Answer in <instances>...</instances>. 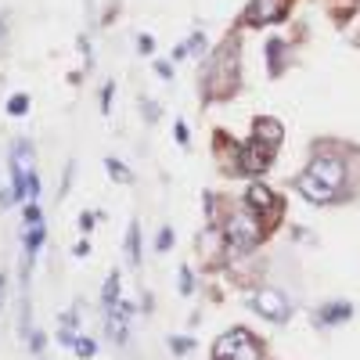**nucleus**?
Listing matches in <instances>:
<instances>
[{"label":"nucleus","mask_w":360,"mask_h":360,"mask_svg":"<svg viewBox=\"0 0 360 360\" xmlns=\"http://www.w3.org/2000/svg\"><path fill=\"white\" fill-rule=\"evenodd\" d=\"M173 350H177V353H187V350H191V343H187V338H173Z\"/></svg>","instance_id":"4be33fe9"},{"label":"nucleus","mask_w":360,"mask_h":360,"mask_svg":"<svg viewBox=\"0 0 360 360\" xmlns=\"http://www.w3.org/2000/svg\"><path fill=\"white\" fill-rule=\"evenodd\" d=\"M169 242H173V235H169V230H162L159 242H155V245H159V252H166V249H169Z\"/></svg>","instance_id":"412c9836"},{"label":"nucleus","mask_w":360,"mask_h":360,"mask_svg":"<svg viewBox=\"0 0 360 360\" xmlns=\"http://www.w3.org/2000/svg\"><path fill=\"white\" fill-rule=\"evenodd\" d=\"M180 292H191V270H180Z\"/></svg>","instance_id":"aec40b11"},{"label":"nucleus","mask_w":360,"mask_h":360,"mask_svg":"<svg viewBox=\"0 0 360 360\" xmlns=\"http://www.w3.org/2000/svg\"><path fill=\"white\" fill-rule=\"evenodd\" d=\"M126 252H130V263H141V245H137V224H130V235H126Z\"/></svg>","instance_id":"4468645a"},{"label":"nucleus","mask_w":360,"mask_h":360,"mask_svg":"<svg viewBox=\"0 0 360 360\" xmlns=\"http://www.w3.org/2000/svg\"><path fill=\"white\" fill-rule=\"evenodd\" d=\"M76 353L79 357H94V343L91 338H76Z\"/></svg>","instance_id":"6ab92c4d"},{"label":"nucleus","mask_w":360,"mask_h":360,"mask_svg":"<svg viewBox=\"0 0 360 360\" xmlns=\"http://www.w3.org/2000/svg\"><path fill=\"white\" fill-rule=\"evenodd\" d=\"M274 202H278V198H274L263 184H252V187H249V209H260V213H274Z\"/></svg>","instance_id":"9b49d317"},{"label":"nucleus","mask_w":360,"mask_h":360,"mask_svg":"<svg viewBox=\"0 0 360 360\" xmlns=\"http://www.w3.org/2000/svg\"><path fill=\"white\" fill-rule=\"evenodd\" d=\"M40 242H44V227H40V224H36V227H33V235L26 238V249H29V256H33V252L40 249Z\"/></svg>","instance_id":"a211bd4d"},{"label":"nucleus","mask_w":360,"mask_h":360,"mask_svg":"<svg viewBox=\"0 0 360 360\" xmlns=\"http://www.w3.org/2000/svg\"><path fill=\"white\" fill-rule=\"evenodd\" d=\"M252 306H256L263 317H270V321H288V299L278 292V288H263L252 295Z\"/></svg>","instance_id":"20e7f679"},{"label":"nucleus","mask_w":360,"mask_h":360,"mask_svg":"<svg viewBox=\"0 0 360 360\" xmlns=\"http://www.w3.org/2000/svg\"><path fill=\"white\" fill-rule=\"evenodd\" d=\"M26 109H29V97H26V94H15V97L8 101V112H11V116H22Z\"/></svg>","instance_id":"dca6fc26"},{"label":"nucleus","mask_w":360,"mask_h":360,"mask_svg":"<svg viewBox=\"0 0 360 360\" xmlns=\"http://www.w3.org/2000/svg\"><path fill=\"white\" fill-rule=\"evenodd\" d=\"M252 134H256L260 144L278 148V144H281V123H274V119H256V123H252Z\"/></svg>","instance_id":"9d476101"},{"label":"nucleus","mask_w":360,"mask_h":360,"mask_svg":"<svg viewBox=\"0 0 360 360\" xmlns=\"http://www.w3.org/2000/svg\"><path fill=\"white\" fill-rule=\"evenodd\" d=\"M0 295H4V278H0Z\"/></svg>","instance_id":"393cba45"},{"label":"nucleus","mask_w":360,"mask_h":360,"mask_svg":"<svg viewBox=\"0 0 360 360\" xmlns=\"http://www.w3.org/2000/svg\"><path fill=\"white\" fill-rule=\"evenodd\" d=\"M26 220H33V224H40V209H36V205H29V209H26Z\"/></svg>","instance_id":"b1692460"},{"label":"nucleus","mask_w":360,"mask_h":360,"mask_svg":"<svg viewBox=\"0 0 360 360\" xmlns=\"http://www.w3.org/2000/svg\"><path fill=\"white\" fill-rule=\"evenodd\" d=\"M310 177H317L321 184H328V187H335V191H338V184H343V177H346V166L338 162V159H331V155H321V159H313Z\"/></svg>","instance_id":"39448f33"},{"label":"nucleus","mask_w":360,"mask_h":360,"mask_svg":"<svg viewBox=\"0 0 360 360\" xmlns=\"http://www.w3.org/2000/svg\"><path fill=\"white\" fill-rule=\"evenodd\" d=\"M109 317H112V321H109V335L116 338V343H126V306L112 310Z\"/></svg>","instance_id":"ddd939ff"},{"label":"nucleus","mask_w":360,"mask_h":360,"mask_svg":"<svg viewBox=\"0 0 360 360\" xmlns=\"http://www.w3.org/2000/svg\"><path fill=\"white\" fill-rule=\"evenodd\" d=\"M224 235H227V245L235 252H249L260 242V220L252 217V209H238V213H230Z\"/></svg>","instance_id":"f257e3e1"},{"label":"nucleus","mask_w":360,"mask_h":360,"mask_svg":"<svg viewBox=\"0 0 360 360\" xmlns=\"http://www.w3.org/2000/svg\"><path fill=\"white\" fill-rule=\"evenodd\" d=\"M104 166H109V173L119 180V184H130V173H126V166L123 162H116V159H109V162H104Z\"/></svg>","instance_id":"2eb2a0df"},{"label":"nucleus","mask_w":360,"mask_h":360,"mask_svg":"<svg viewBox=\"0 0 360 360\" xmlns=\"http://www.w3.org/2000/svg\"><path fill=\"white\" fill-rule=\"evenodd\" d=\"M350 313H353L350 303H331V306L321 310V324H338V321H346Z\"/></svg>","instance_id":"f8f14e48"},{"label":"nucleus","mask_w":360,"mask_h":360,"mask_svg":"<svg viewBox=\"0 0 360 360\" xmlns=\"http://www.w3.org/2000/svg\"><path fill=\"white\" fill-rule=\"evenodd\" d=\"M235 69H238V58H235V47H224L213 72H209V87H213V94H227L230 87H235Z\"/></svg>","instance_id":"7ed1b4c3"},{"label":"nucleus","mask_w":360,"mask_h":360,"mask_svg":"<svg viewBox=\"0 0 360 360\" xmlns=\"http://www.w3.org/2000/svg\"><path fill=\"white\" fill-rule=\"evenodd\" d=\"M295 187H299V195H306V198H310V202H317V205H324V202H331V198H335V187L321 184V180L310 177V173H303L299 180H295Z\"/></svg>","instance_id":"6e6552de"},{"label":"nucleus","mask_w":360,"mask_h":360,"mask_svg":"<svg viewBox=\"0 0 360 360\" xmlns=\"http://www.w3.org/2000/svg\"><path fill=\"white\" fill-rule=\"evenodd\" d=\"M270 159H274V148H267L260 141H252V144L242 148V169L245 173H263V169L270 166Z\"/></svg>","instance_id":"0eeeda50"},{"label":"nucleus","mask_w":360,"mask_h":360,"mask_svg":"<svg viewBox=\"0 0 360 360\" xmlns=\"http://www.w3.org/2000/svg\"><path fill=\"white\" fill-rule=\"evenodd\" d=\"M281 15H285V0H252V8L245 11V22L267 26V22H278Z\"/></svg>","instance_id":"423d86ee"},{"label":"nucleus","mask_w":360,"mask_h":360,"mask_svg":"<svg viewBox=\"0 0 360 360\" xmlns=\"http://www.w3.org/2000/svg\"><path fill=\"white\" fill-rule=\"evenodd\" d=\"M213 357L217 360H260V346H256V338H252L245 328H235L230 335H224L220 343H217V350H213Z\"/></svg>","instance_id":"f03ea898"},{"label":"nucleus","mask_w":360,"mask_h":360,"mask_svg":"<svg viewBox=\"0 0 360 360\" xmlns=\"http://www.w3.org/2000/svg\"><path fill=\"white\" fill-rule=\"evenodd\" d=\"M79 227H83V230H91V227H94V217H91V213H83V217H79Z\"/></svg>","instance_id":"5701e85b"},{"label":"nucleus","mask_w":360,"mask_h":360,"mask_svg":"<svg viewBox=\"0 0 360 360\" xmlns=\"http://www.w3.org/2000/svg\"><path fill=\"white\" fill-rule=\"evenodd\" d=\"M119 299V274H112V278H109V285H104V303H116Z\"/></svg>","instance_id":"f3484780"},{"label":"nucleus","mask_w":360,"mask_h":360,"mask_svg":"<svg viewBox=\"0 0 360 360\" xmlns=\"http://www.w3.org/2000/svg\"><path fill=\"white\" fill-rule=\"evenodd\" d=\"M11 166H15V180H29L33 177V148H29V141H18L11 148Z\"/></svg>","instance_id":"1a4fd4ad"}]
</instances>
